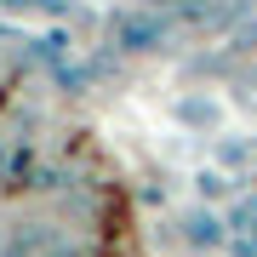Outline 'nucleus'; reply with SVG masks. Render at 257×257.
Instances as JSON below:
<instances>
[{
	"mask_svg": "<svg viewBox=\"0 0 257 257\" xmlns=\"http://www.w3.org/2000/svg\"><path fill=\"white\" fill-rule=\"evenodd\" d=\"M172 120L183 132H194V138H211V132L229 126V103L217 92H177L172 97Z\"/></svg>",
	"mask_w": 257,
	"mask_h": 257,
	"instance_id": "obj_1",
	"label": "nucleus"
},
{
	"mask_svg": "<svg viewBox=\"0 0 257 257\" xmlns=\"http://www.w3.org/2000/svg\"><path fill=\"white\" fill-rule=\"evenodd\" d=\"M109 35H114L120 52H160L166 23L160 18H143V12H120V18H109Z\"/></svg>",
	"mask_w": 257,
	"mask_h": 257,
	"instance_id": "obj_2",
	"label": "nucleus"
},
{
	"mask_svg": "<svg viewBox=\"0 0 257 257\" xmlns=\"http://www.w3.org/2000/svg\"><path fill=\"white\" fill-rule=\"evenodd\" d=\"M57 234L52 223H23V229H12V240H6V257H40L46 246H57Z\"/></svg>",
	"mask_w": 257,
	"mask_h": 257,
	"instance_id": "obj_3",
	"label": "nucleus"
},
{
	"mask_svg": "<svg viewBox=\"0 0 257 257\" xmlns=\"http://www.w3.org/2000/svg\"><path fill=\"white\" fill-rule=\"evenodd\" d=\"M183 240H189V246H223V217H217V211H189V217H183Z\"/></svg>",
	"mask_w": 257,
	"mask_h": 257,
	"instance_id": "obj_4",
	"label": "nucleus"
},
{
	"mask_svg": "<svg viewBox=\"0 0 257 257\" xmlns=\"http://www.w3.org/2000/svg\"><path fill=\"white\" fill-rule=\"evenodd\" d=\"M194 183H200V194H229V172H217V166H206V172H194Z\"/></svg>",
	"mask_w": 257,
	"mask_h": 257,
	"instance_id": "obj_5",
	"label": "nucleus"
},
{
	"mask_svg": "<svg viewBox=\"0 0 257 257\" xmlns=\"http://www.w3.org/2000/svg\"><path fill=\"white\" fill-rule=\"evenodd\" d=\"M40 257H86V246H74V240H57V246H46Z\"/></svg>",
	"mask_w": 257,
	"mask_h": 257,
	"instance_id": "obj_6",
	"label": "nucleus"
},
{
	"mask_svg": "<svg viewBox=\"0 0 257 257\" xmlns=\"http://www.w3.org/2000/svg\"><path fill=\"white\" fill-rule=\"evenodd\" d=\"M251 40H257V18H251V23H240V29H234V46H251Z\"/></svg>",
	"mask_w": 257,
	"mask_h": 257,
	"instance_id": "obj_7",
	"label": "nucleus"
},
{
	"mask_svg": "<svg viewBox=\"0 0 257 257\" xmlns=\"http://www.w3.org/2000/svg\"><path fill=\"white\" fill-rule=\"evenodd\" d=\"M6 240H12V229H6V223H0V257H6Z\"/></svg>",
	"mask_w": 257,
	"mask_h": 257,
	"instance_id": "obj_8",
	"label": "nucleus"
},
{
	"mask_svg": "<svg viewBox=\"0 0 257 257\" xmlns=\"http://www.w3.org/2000/svg\"><path fill=\"white\" fill-rule=\"evenodd\" d=\"M0 160H6V143H0Z\"/></svg>",
	"mask_w": 257,
	"mask_h": 257,
	"instance_id": "obj_9",
	"label": "nucleus"
}]
</instances>
